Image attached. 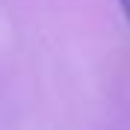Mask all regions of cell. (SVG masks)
<instances>
[{
	"mask_svg": "<svg viewBox=\"0 0 130 130\" xmlns=\"http://www.w3.org/2000/svg\"><path fill=\"white\" fill-rule=\"evenodd\" d=\"M121 3V9H124V15H127V21H130V0H118Z\"/></svg>",
	"mask_w": 130,
	"mask_h": 130,
	"instance_id": "1",
	"label": "cell"
}]
</instances>
